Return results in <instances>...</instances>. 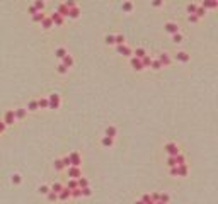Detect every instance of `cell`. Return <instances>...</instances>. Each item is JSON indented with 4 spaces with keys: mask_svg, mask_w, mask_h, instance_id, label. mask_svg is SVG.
<instances>
[{
    "mask_svg": "<svg viewBox=\"0 0 218 204\" xmlns=\"http://www.w3.org/2000/svg\"><path fill=\"white\" fill-rule=\"evenodd\" d=\"M164 150H165L171 156H175L177 153H179V148H177V145L175 143H167L165 146H164Z\"/></svg>",
    "mask_w": 218,
    "mask_h": 204,
    "instance_id": "5",
    "label": "cell"
},
{
    "mask_svg": "<svg viewBox=\"0 0 218 204\" xmlns=\"http://www.w3.org/2000/svg\"><path fill=\"white\" fill-rule=\"evenodd\" d=\"M175 163H177V165H181V163H186V158H184V155L177 153V155H175Z\"/></svg>",
    "mask_w": 218,
    "mask_h": 204,
    "instance_id": "40",
    "label": "cell"
},
{
    "mask_svg": "<svg viewBox=\"0 0 218 204\" xmlns=\"http://www.w3.org/2000/svg\"><path fill=\"white\" fill-rule=\"evenodd\" d=\"M5 126H7V124H5L4 121H0V135H2V133L5 131Z\"/></svg>",
    "mask_w": 218,
    "mask_h": 204,
    "instance_id": "57",
    "label": "cell"
},
{
    "mask_svg": "<svg viewBox=\"0 0 218 204\" xmlns=\"http://www.w3.org/2000/svg\"><path fill=\"white\" fill-rule=\"evenodd\" d=\"M116 51L119 53V55H123V56H133V49L128 48L126 44H118V46H116Z\"/></svg>",
    "mask_w": 218,
    "mask_h": 204,
    "instance_id": "2",
    "label": "cell"
},
{
    "mask_svg": "<svg viewBox=\"0 0 218 204\" xmlns=\"http://www.w3.org/2000/svg\"><path fill=\"white\" fill-rule=\"evenodd\" d=\"M38 192H39V194H44V196H46L48 192H50V187H48V186H39V187H38Z\"/></svg>",
    "mask_w": 218,
    "mask_h": 204,
    "instance_id": "43",
    "label": "cell"
},
{
    "mask_svg": "<svg viewBox=\"0 0 218 204\" xmlns=\"http://www.w3.org/2000/svg\"><path fill=\"white\" fill-rule=\"evenodd\" d=\"M65 167H63V162H61V158L60 160H55V170H58V172H60V170H63Z\"/></svg>",
    "mask_w": 218,
    "mask_h": 204,
    "instance_id": "45",
    "label": "cell"
},
{
    "mask_svg": "<svg viewBox=\"0 0 218 204\" xmlns=\"http://www.w3.org/2000/svg\"><path fill=\"white\" fill-rule=\"evenodd\" d=\"M65 7L72 9V7H77V4H75V0H67V2H65Z\"/></svg>",
    "mask_w": 218,
    "mask_h": 204,
    "instance_id": "52",
    "label": "cell"
},
{
    "mask_svg": "<svg viewBox=\"0 0 218 204\" xmlns=\"http://www.w3.org/2000/svg\"><path fill=\"white\" fill-rule=\"evenodd\" d=\"M145 55H147V51H145V49H143V48H137V51L133 53V56L140 58V60H141V58H143V56H145Z\"/></svg>",
    "mask_w": 218,
    "mask_h": 204,
    "instance_id": "30",
    "label": "cell"
},
{
    "mask_svg": "<svg viewBox=\"0 0 218 204\" xmlns=\"http://www.w3.org/2000/svg\"><path fill=\"white\" fill-rule=\"evenodd\" d=\"M175 60L181 61V63H188L189 61V55L188 53H184V51H179L177 55H175Z\"/></svg>",
    "mask_w": 218,
    "mask_h": 204,
    "instance_id": "15",
    "label": "cell"
},
{
    "mask_svg": "<svg viewBox=\"0 0 218 204\" xmlns=\"http://www.w3.org/2000/svg\"><path fill=\"white\" fill-rule=\"evenodd\" d=\"M104 41H106L107 44H114V36H112V34H107L106 38H104Z\"/></svg>",
    "mask_w": 218,
    "mask_h": 204,
    "instance_id": "51",
    "label": "cell"
},
{
    "mask_svg": "<svg viewBox=\"0 0 218 204\" xmlns=\"http://www.w3.org/2000/svg\"><path fill=\"white\" fill-rule=\"evenodd\" d=\"M160 63H162V66H169L172 63V60H171V56L167 55V53H162V55H158V58H157Z\"/></svg>",
    "mask_w": 218,
    "mask_h": 204,
    "instance_id": "10",
    "label": "cell"
},
{
    "mask_svg": "<svg viewBox=\"0 0 218 204\" xmlns=\"http://www.w3.org/2000/svg\"><path fill=\"white\" fill-rule=\"evenodd\" d=\"M198 9V5L196 4H188V7H186V10H188V14H194Z\"/></svg>",
    "mask_w": 218,
    "mask_h": 204,
    "instance_id": "39",
    "label": "cell"
},
{
    "mask_svg": "<svg viewBox=\"0 0 218 204\" xmlns=\"http://www.w3.org/2000/svg\"><path fill=\"white\" fill-rule=\"evenodd\" d=\"M162 4H164V0H154V2H152V5H154V7H160Z\"/></svg>",
    "mask_w": 218,
    "mask_h": 204,
    "instance_id": "55",
    "label": "cell"
},
{
    "mask_svg": "<svg viewBox=\"0 0 218 204\" xmlns=\"http://www.w3.org/2000/svg\"><path fill=\"white\" fill-rule=\"evenodd\" d=\"M38 100H31L29 104H27V111H31V112H34V111H38Z\"/></svg>",
    "mask_w": 218,
    "mask_h": 204,
    "instance_id": "26",
    "label": "cell"
},
{
    "mask_svg": "<svg viewBox=\"0 0 218 204\" xmlns=\"http://www.w3.org/2000/svg\"><path fill=\"white\" fill-rule=\"evenodd\" d=\"M188 21L191 22V24H196L198 21H199V17H198L196 14H189V17H188Z\"/></svg>",
    "mask_w": 218,
    "mask_h": 204,
    "instance_id": "47",
    "label": "cell"
},
{
    "mask_svg": "<svg viewBox=\"0 0 218 204\" xmlns=\"http://www.w3.org/2000/svg\"><path fill=\"white\" fill-rule=\"evenodd\" d=\"M201 7H203V9L213 10V9L218 7V0H203V2H201Z\"/></svg>",
    "mask_w": 218,
    "mask_h": 204,
    "instance_id": "7",
    "label": "cell"
},
{
    "mask_svg": "<svg viewBox=\"0 0 218 204\" xmlns=\"http://www.w3.org/2000/svg\"><path fill=\"white\" fill-rule=\"evenodd\" d=\"M44 17H46V15H44L43 12H36L34 15H33V22H41Z\"/></svg>",
    "mask_w": 218,
    "mask_h": 204,
    "instance_id": "31",
    "label": "cell"
},
{
    "mask_svg": "<svg viewBox=\"0 0 218 204\" xmlns=\"http://www.w3.org/2000/svg\"><path fill=\"white\" fill-rule=\"evenodd\" d=\"M58 199L60 201H68L70 199V189L68 187H63V191L58 192Z\"/></svg>",
    "mask_w": 218,
    "mask_h": 204,
    "instance_id": "13",
    "label": "cell"
},
{
    "mask_svg": "<svg viewBox=\"0 0 218 204\" xmlns=\"http://www.w3.org/2000/svg\"><path fill=\"white\" fill-rule=\"evenodd\" d=\"M164 29H165L169 34H175V32H179V26H177L175 22H165Z\"/></svg>",
    "mask_w": 218,
    "mask_h": 204,
    "instance_id": "6",
    "label": "cell"
},
{
    "mask_svg": "<svg viewBox=\"0 0 218 204\" xmlns=\"http://www.w3.org/2000/svg\"><path fill=\"white\" fill-rule=\"evenodd\" d=\"M70 197H82V191H80V187H75V189H72L70 191Z\"/></svg>",
    "mask_w": 218,
    "mask_h": 204,
    "instance_id": "24",
    "label": "cell"
},
{
    "mask_svg": "<svg viewBox=\"0 0 218 204\" xmlns=\"http://www.w3.org/2000/svg\"><path fill=\"white\" fill-rule=\"evenodd\" d=\"M10 182L16 184V186H17V184H21V182H22V175H21V174H14L12 177H10Z\"/></svg>",
    "mask_w": 218,
    "mask_h": 204,
    "instance_id": "25",
    "label": "cell"
},
{
    "mask_svg": "<svg viewBox=\"0 0 218 204\" xmlns=\"http://www.w3.org/2000/svg\"><path fill=\"white\" fill-rule=\"evenodd\" d=\"M158 201H162V202H169V201H171V196H169V194H160V196H158Z\"/></svg>",
    "mask_w": 218,
    "mask_h": 204,
    "instance_id": "48",
    "label": "cell"
},
{
    "mask_svg": "<svg viewBox=\"0 0 218 204\" xmlns=\"http://www.w3.org/2000/svg\"><path fill=\"white\" fill-rule=\"evenodd\" d=\"M116 133H118V129H116L114 126H109V128L106 129V136H109V138H114Z\"/></svg>",
    "mask_w": 218,
    "mask_h": 204,
    "instance_id": "27",
    "label": "cell"
},
{
    "mask_svg": "<svg viewBox=\"0 0 218 204\" xmlns=\"http://www.w3.org/2000/svg\"><path fill=\"white\" fill-rule=\"evenodd\" d=\"M80 191H82V196H84V197H89V196H92V191H90L89 186H87V187H82Z\"/></svg>",
    "mask_w": 218,
    "mask_h": 204,
    "instance_id": "36",
    "label": "cell"
},
{
    "mask_svg": "<svg viewBox=\"0 0 218 204\" xmlns=\"http://www.w3.org/2000/svg\"><path fill=\"white\" fill-rule=\"evenodd\" d=\"M50 19L53 21V24H55V26H63V19H65V17H61L58 12H53L51 15H50Z\"/></svg>",
    "mask_w": 218,
    "mask_h": 204,
    "instance_id": "9",
    "label": "cell"
},
{
    "mask_svg": "<svg viewBox=\"0 0 218 204\" xmlns=\"http://www.w3.org/2000/svg\"><path fill=\"white\" fill-rule=\"evenodd\" d=\"M130 65L137 70V72L145 70V68H143V65H141V60H140V58H137V56H130Z\"/></svg>",
    "mask_w": 218,
    "mask_h": 204,
    "instance_id": "4",
    "label": "cell"
},
{
    "mask_svg": "<svg viewBox=\"0 0 218 204\" xmlns=\"http://www.w3.org/2000/svg\"><path fill=\"white\" fill-rule=\"evenodd\" d=\"M135 204H143V201L140 199V201H137V202H135Z\"/></svg>",
    "mask_w": 218,
    "mask_h": 204,
    "instance_id": "58",
    "label": "cell"
},
{
    "mask_svg": "<svg viewBox=\"0 0 218 204\" xmlns=\"http://www.w3.org/2000/svg\"><path fill=\"white\" fill-rule=\"evenodd\" d=\"M27 12H29V14H31V15H34V14H36V12H38V10H36V9H34V5H31L29 9H27Z\"/></svg>",
    "mask_w": 218,
    "mask_h": 204,
    "instance_id": "56",
    "label": "cell"
},
{
    "mask_svg": "<svg viewBox=\"0 0 218 204\" xmlns=\"http://www.w3.org/2000/svg\"><path fill=\"white\" fill-rule=\"evenodd\" d=\"M26 114H27V109H22V107L14 109V116H16V119H24Z\"/></svg>",
    "mask_w": 218,
    "mask_h": 204,
    "instance_id": "14",
    "label": "cell"
},
{
    "mask_svg": "<svg viewBox=\"0 0 218 204\" xmlns=\"http://www.w3.org/2000/svg\"><path fill=\"white\" fill-rule=\"evenodd\" d=\"M38 107L39 109H48V99H39L38 100Z\"/></svg>",
    "mask_w": 218,
    "mask_h": 204,
    "instance_id": "37",
    "label": "cell"
},
{
    "mask_svg": "<svg viewBox=\"0 0 218 204\" xmlns=\"http://www.w3.org/2000/svg\"><path fill=\"white\" fill-rule=\"evenodd\" d=\"M68 158H70V163H72V167H80V165H82V158H80V155H78L77 152L70 153Z\"/></svg>",
    "mask_w": 218,
    "mask_h": 204,
    "instance_id": "3",
    "label": "cell"
},
{
    "mask_svg": "<svg viewBox=\"0 0 218 204\" xmlns=\"http://www.w3.org/2000/svg\"><path fill=\"white\" fill-rule=\"evenodd\" d=\"M34 9L38 10V12H43V9H44V2L43 0H36L34 2Z\"/></svg>",
    "mask_w": 218,
    "mask_h": 204,
    "instance_id": "32",
    "label": "cell"
},
{
    "mask_svg": "<svg viewBox=\"0 0 218 204\" xmlns=\"http://www.w3.org/2000/svg\"><path fill=\"white\" fill-rule=\"evenodd\" d=\"M169 174H171L172 177H177V165H175V167H171V170H169Z\"/></svg>",
    "mask_w": 218,
    "mask_h": 204,
    "instance_id": "53",
    "label": "cell"
},
{
    "mask_svg": "<svg viewBox=\"0 0 218 204\" xmlns=\"http://www.w3.org/2000/svg\"><path fill=\"white\" fill-rule=\"evenodd\" d=\"M167 165H169V167H175V165H177V163H175V156L169 155V158H167Z\"/></svg>",
    "mask_w": 218,
    "mask_h": 204,
    "instance_id": "50",
    "label": "cell"
},
{
    "mask_svg": "<svg viewBox=\"0 0 218 204\" xmlns=\"http://www.w3.org/2000/svg\"><path fill=\"white\" fill-rule=\"evenodd\" d=\"M155 204H165V202H162V201H157V202H155Z\"/></svg>",
    "mask_w": 218,
    "mask_h": 204,
    "instance_id": "59",
    "label": "cell"
},
{
    "mask_svg": "<svg viewBox=\"0 0 218 204\" xmlns=\"http://www.w3.org/2000/svg\"><path fill=\"white\" fill-rule=\"evenodd\" d=\"M101 143H102V146L106 148H111L112 143H114V138H109V136H104L102 139H101Z\"/></svg>",
    "mask_w": 218,
    "mask_h": 204,
    "instance_id": "19",
    "label": "cell"
},
{
    "mask_svg": "<svg viewBox=\"0 0 218 204\" xmlns=\"http://www.w3.org/2000/svg\"><path fill=\"white\" fill-rule=\"evenodd\" d=\"M56 68H58V73H60V75H65L67 72H68V68H67V66H65L63 63H60V65L56 66Z\"/></svg>",
    "mask_w": 218,
    "mask_h": 204,
    "instance_id": "42",
    "label": "cell"
},
{
    "mask_svg": "<svg viewBox=\"0 0 218 204\" xmlns=\"http://www.w3.org/2000/svg\"><path fill=\"white\" fill-rule=\"evenodd\" d=\"M150 68H152V70H160V68H164V66H162V63H160L158 60H152V63H150Z\"/></svg>",
    "mask_w": 218,
    "mask_h": 204,
    "instance_id": "28",
    "label": "cell"
},
{
    "mask_svg": "<svg viewBox=\"0 0 218 204\" xmlns=\"http://www.w3.org/2000/svg\"><path fill=\"white\" fill-rule=\"evenodd\" d=\"M61 63H63V65L67 66V68H72V66H73V58L70 56L68 53H67V55H65V56L61 58Z\"/></svg>",
    "mask_w": 218,
    "mask_h": 204,
    "instance_id": "16",
    "label": "cell"
},
{
    "mask_svg": "<svg viewBox=\"0 0 218 204\" xmlns=\"http://www.w3.org/2000/svg\"><path fill=\"white\" fill-rule=\"evenodd\" d=\"M78 15H80V9H78V7H72V9H68V17L70 19H78Z\"/></svg>",
    "mask_w": 218,
    "mask_h": 204,
    "instance_id": "18",
    "label": "cell"
},
{
    "mask_svg": "<svg viewBox=\"0 0 218 204\" xmlns=\"http://www.w3.org/2000/svg\"><path fill=\"white\" fill-rule=\"evenodd\" d=\"M56 12L60 14L61 17H68V7H65V4L58 5V10H56Z\"/></svg>",
    "mask_w": 218,
    "mask_h": 204,
    "instance_id": "20",
    "label": "cell"
},
{
    "mask_svg": "<svg viewBox=\"0 0 218 204\" xmlns=\"http://www.w3.org/2000/svg\"><path fill=\"white\" fill-rule=\"evenodd\" d=\"M63 184H60V182H55V184H53V186H51V189H50V191H53V192H56V194H58V192H61V191H63Z\"/></svg>",
    "mask_w": 218,
    "mask_h": 204,
    "instance_id": "22",
    "label": "cell"
},
{
    "mask_svg": "<svg viewBox=\"0 0 218 204\" xmlns=\"http://www.w3.org/2000/svg\"><path fill=\"white\" fill-rule=\"evenodd\" d=\"M189 174V169L186 163H181V165H177V177H186V175Z\"/></svg>",
    "mask_w": 218,
    "mask_h": 204,
    "instance_id": "11",
    "label": "cell"
},
{
    "mask_svg": "<svg viewBox=\"0 0 218 204\" xmlns=\"http://www.w3.org/2000/svg\"><path fill=\"white\" fill-rule=\"evenodd\" d=\"M46 197H48V201H50V202H55V201H58V194H56V192H53V191L48 192Z\"/></svg>",
    "mask_w": 218,
    "mask_h": 204,
    "instance_id": "29",
    "label": "cell"
},
{
    "mask_svg": "<svg viewBox=\"0 0 218 204\" xmlns=\"http://www.w3.org/2000/svg\"><path fill=\"white\" fill-rule=\"evenodd\" d=\"M4 122H5V124H14V122H16V116H14V111H7V112H5Z\"/></svg>",
    "mask_w": 218,
    "mask_h": 204,
    "instance_id": "12",
    "label": "cell"
},
{
    "mask_svg": "<svg viewBox=\"0 0 218 204\" xmlns=\"http://www.w3.org/2000/svg\"><path fill=\"white\" fill-rule=\"evenodd\" d=\"M39 24H41V27H43V29H51L53 26H55V24H53V21L50 17H44L43 21L39 22Z\"/></svg>",
    "mask_w": 218,
    "mask_h": 204,
    "instance_id": "17",
    "label": "cell"
},
{
    "mask_svg": "<svg viewBox=\"0 0 218 204\" xmlns=\"http://www.w3.org/2000/svg\"><path fill=\"white\" fill-rule=\"evenodd\" d=\"M68 177H70V179H78V177H82L80 167H68Z\"/></svg>",
    "mask_w": 218,
    "mask_h": 204,
    "instance_id": "8",
    "label": "cell"
},
{
    "mask_svg": "<svg viewBox=\"0 0 218 204\" xmlns=\"http://www.w3.org/2000/svg\"><path fill=\"white\" fill-rule=\"evenodd\" d=\"M171 36H172V41H174L175 44L182 43V34H181V32H175V34H171Z\"/></svg>",
    "mask_w": 218,
    "mask_h": 204,
    "instance_id": "33",
    "label": "cell"
},
{
    "mask_svg": "<svg viewBox=\"0 0 218 204\" xmlns=\"http://www.w3.org/2000/svg\"><path fill=\"white\" fill-rule=\"evenodd\" d=\"M114 44L118 46V44H124V36L123 34H116L114 36Z\"/></svg>",
    "mask_w": 218,
    "mask_h": 204,
    "instance_id": "35",
    "label": "cell"
},
{
    "mask_svg": "<svg viewBox=\"0 0 218 204\" xmlns=\"http://www.w3.org/2000/svg\"><path fill=\"white\" fill-rule=\"evenodd\" d=\"M60 104H61V100H60L58 94H51V95L48 97V109H58Z\"/></svg>",
    "mask_w": 218,
    "mask_h": 204,
    "instance_id": "1",
    "label": "cell"
},
{
    "mask_svg": "<svg viewBox=\"0 0 218 204\" xmlns=\"http://www.w3.org/2000/svg\"><path fill=\"white\" fill-rule=\"evenodd\" d=\"M61 162H63V167H65V169H68V167H72V163H70V158H68V155H67V156H63V158H61Z\"/></svg>",
    "mask_w": 218,
    "mask_h": 204,
    "instance_id": "49",
    "label": "cell"
},
{
    "mask_svg": "<svg viewBox=\"0 0 218 204\" xmlns=\"http://www.w3.org/2000/svg\"><path fill=\"white\" fill-rule=\"evenodd\" d=\"M150 63H152L150 55H145V56L141 58V65H143V68H150Z\"/></svg>",
    "mask_w": 218,
    "mask_h": 204,
    "instance_id": "21",
    "label": "cell"
},
{
    "mask_svg": "<svg viewBox=\"0 0 218 204\" xmlns=\"http://www.w3.org/2000/svg\"><path fill=\"white\" fill-rule=\"evenodd\" d=\"M141 201H143V204H155L154 201L150 199V194H143L141 196Z\"/></svg>",
    "mask_w": 218,
    "mask_h": 204,
    "instance_id": "41",
    "label": "cell"
},
{
    "mask_svg": "<svg viewBox=\"0 0 218 204\" xmlns=\"http://www.w3.org/2000/svg\"><path fill=\"white\" fill-rule=\"evenodd\" d=\"M87 186H89V180H87L85 177H78L77 179V187L82 189V187H87Z\"/></svg>",
    "mask_w": 218,
    "mask_h": 204,
    "instance_id": "23",
    "label": "cell"
},
{
    "mask_svg": "<svg viewBox=\"0 0 218 204\" xmlns=\"http://www.w3.org/2000/svg\"><path fill=\"white\" fill-rule=\"evenodd\" d=\"M65 55H67V49H65V48H58V49L55 51V56H56V58H60V60L65 56Z\"/></svg>",
    "mask_w": 218,
    "mask_h": 204,
    "instance_id": "34",
    "label": "cell"
},
{
    "mask_svg": "<svg viewBox=\"0 0 218 204\" xmlns=\"http://www.w3.org/2000/svg\"><path fill=\"white\" fill-rule=\"evenodd\" d=\"M158 196H160V194H158V192H154V194L150 196V199L154 201V202H157V201H158Z\"/></svg>",
    "mask_w": 218,
    "mask_h": 204,
    "instance_id": "54",
    "label": "cell"
},
{
    "mask_svg": "<svg viewBox=\"0 0 218 204\" xmlns=\"http://www.w3.org/2000/svg\"><path fill=\"white\" fill-rule=\"evenodd\" d=\"M194 14H196V15H198V17H205V14H206V9H203V7H198V9H196V12H194Z\"/></svg>",
    "mask_w": 218,
    "mask_h": 204,
    "instance_id": "44",
    "label": "cell"
},
{
    "mask_svg": "<svg viewBox=\"0 0 218 204\" xmlns=\"http://www.w3.org/2000/svg\"><path fill=\"white\" fill-rule=\"evenodd\" d=\"M133 10V4L131 2H124L123 4V12H131Z\"/></svg>",
    "mask_w": 218,
    "mask_h": 204,
    "instance_id": "38",
    "label": "cell"
},
{
    "mask_svg": "<svg viewBox=\"0 0 218 204\" xmlns=\"http://www.w3.org/2000/svg\"><path fill=\"white\" fill-rule=\"evenodd\" d=\"M70 189V191H72V189H75V187H77V179H68V186H67Z\"/></svg>",
    "mask_w": 218,
    "mask_h": 204,
    "instance_id": "46",
    "label": "cell"
}]
</instances>
